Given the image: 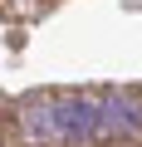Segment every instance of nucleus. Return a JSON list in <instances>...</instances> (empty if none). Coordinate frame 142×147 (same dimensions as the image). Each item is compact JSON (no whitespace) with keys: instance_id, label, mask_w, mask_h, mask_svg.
Returning a JSON list of instances; mask_svg holds the SVG:
<instances>
[{"instance_id":"1","label":"nucleus","mask_w":142,"mask_h":147,"mask_svg":"<svg viewBox=\"0 0 142 147\" xmlns=\"http://www.w3.org/2000/svg\"><path fill=\"white\" fill-rule=\"evenodd\" d=\"M25 142H59V147H88V142H127L142 127L132 123L122 93H39L15 108Z\"/></svg>"},{"instance_id":"2","label":"nucleus","mask_w":142,"mask_h":147,"mask_svg":"<svg viewBox=\"0 0 142 147\" xmlns=\"http://www.w3.org/2000/svg\"><path fill=\"white\" fill-rule=\"evenodd\" d=\"M122 103H127V113H132V123L142 127V88H122Z\"/></svg>"}]
</instances>
